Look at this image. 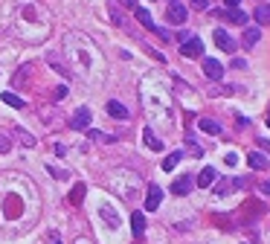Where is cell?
I'll return each mask as SVG.
<instances>
[{
    "label": "cell",
    "instance_id": "cell-1",
    "mask_svg": "<svg viewBox=\"0 0 270 244\" xmlns=\"http://www.w3.org/2000/svg\"><path fill=\"white\" fill-rule=\"evenodd\" d=\"M166 17H169V23H186V6L172 0L169 9H166Z\"/></svg>",
    "mask_w": 270,
    "mask_h": 244
},
{
    "label": "cell",
    "instance_id": "cell-2",
    "mask_svg": "<svg viewBox=\"0 0 270 244\" xmlns=\"http://www.w3.org/2000/svg\"><path fill=\"white\" fill-rule=\"evenodd\" d=\"M183 58H201V52H204V41L201 38H189V41H183Z\"/></svg>",
    "mask_w": 270,
    "mask_h": 244
},
{
    "label": "cell",
    "instance_id": "cell-3",
    "mask_svg": "<svg viewBox=\"0 0 270 244\" xmlns=\"http://www.w3.org/2000/svg\"><path fill=\"white\" fill-rule=\"evenodd\" d=\"M70 125H73L76 131H87V125H90V108H79V111L73 114Z\"/></svg>",
    "mask_w": 270,
    "mask_h": 244
},
{
    "label": "cell",
    "instance_id": "cell-4",
    "mask_svg": "<svg viewBox=\"0 0 270 244\" xmlns=\"http://www.w3.org/2000/svg\"><path fill=\"white\" fill-rule=\"evenodd\" d=\"M160 201H163V189H160V186H148V195H145V212L160 210Z\"/></svg>",
    "mask_w": 270,
    "mask_h": 244
},
{
    "label": "cell",
    "instance_id": "cell-5",
    "mask_svg": "<svg viewBox=\"0 0 270 244\" xmlns=\"http://www.w3.org/2000/svg\"><path fill=\"white\" fill-rule=\"evenodd\" d=\"M204 73H206L212 81L224 79V67H221V61H215V58H204Z\"/></svg>",
    "mask_w": 270,
    "mask_h": 244
},
{
    "label": "cell",
    "instance_id": "cell-6",
    "mask_svg": "<svg viewBox=\"0 0 270 244\" xmlns=\"http://www.w3.org/2000/svg\"><path fill=\"white\" fill-rule=\"evenodd\" d=\"M215 44H218L224 52H236V41L227 35V29H215Z\"/></svg>",
    "mask_w": 270,
    "mask_h": 244
},
{
    "label": "cell",
    "instance_id": "cell-7",
    "mask_svg": "<svg viewBox=\"0 0 270 244\" xmlns=\"http://www.w3.org/2000/svg\"><path fill=\"white\" fill-rule=\"evenodd\" d=\"M215 180H218V172H215L212 166H209V169H204V172L198 175V186H201V189H209Z\"/></svg>",
    "mask_w": 270,
    "mask_h": 244
},
{
    "label": "cell",
    "instance_id": "cell-8",
    "mask_svg": "<svg viewBox=\"0 0 270 244\" xmlns=\"http://www.w3.org/2000/svg\"><path fill=\"white\" fill-rule=\"evenodd\" d=\"M189 189H192V178H189V175H180V178L172 183V192H175V195H189Z\"/></svg>",
    "mask_w": 270,
    "mask_h": 244
},
{
    "label": "cell",
    "instance_id": "cell-9",
    "mask_svg": "<svg viewBox=\"0 0 270 244\" xmlns=\"http://www.w3.org/2000/svg\"><path fill=\"white\" fill-rule=\"evenodd\" d=\"M247 163H250V169H268L270 166V160L262 151H250V154H247Z\"/></svg>",
    "mask_w": 270,
    "mask_h": 244
},
{
    "label": "cell",
    "instance_id": "cell-10",
    "mask_svg": "<svg viewBox=\"0 0 270 244\" xmlns=\"http://www.w3.org/2000/svg\"><path fill=\"white\" fill-rule=\"evenodd\" d=\"M253 17H256V26H268V23H270V6H268V3H262V6H256V12H253Z\"/></svg>",
    "mask_w": 270,
    "mask_h": 244
},
{
    "label": "cell",
    "instance_id": "cell-11",
    "mask_svg": "<svg viewBox=\"0 0 270 244\" xmlns=\"http://www.w3.org/2000/svg\"><path fill=\"white\" fill-rule=\"evenodd\" d=\"M198 125H201V131H206V134H221V122H215V119H209V116L198 119Z\"/></svg>",
    "mask_w": 270,
    "mask_h": 244
},
{
    "label": "cell",
    "instance_id": "cell-12",
    "mask_svg": "<svg viewBox=\"0 0 270 244\" xmlns=\"http://www.w3.org/2000/svg\"><path fill=\"white\" fill-rule=\"evenodd\" d=\"M259 38H262V32H259V29H244V41H241V44H244L247 49H253V47L259 44Z\"/></svg>",
    "mask_w": 270,
    "mask_h": 244
},
{
    "label": "cell",
    "instance_id": "cell-13",
    "mask_svg": "<svg viewBox=\"0 0 270 244\" xmlns=\"http://www.w3.org/2000/svg\"><path fill=\"white\" fill-rule=\"evenodd\" d=\"M108 114H111V116H119V119H125V116H128V108H125V105H119L116 99H111V102H108Z\"/></svg>",
    "mask_w": 270,
    "mask_h": 244
},
{
    "label": "cell",
    "instance_id": "cell-14",
    "mask_svg": "<svg viewBox=\"0 0 270 244\" xmlns=\"http://www.w3.org/2000/svg\"><path fill=\"white\" fill-rule=\"evenodd\" d=\"M143 140H145V146H148L151 151H160V148H163V143L154 137V131H151V128H145V131H143Z\"/></svg>",
    "mask_w": 270,
    "mask_h": 244
},
{
    "label": "cell",
    "instance_id": "cell-15",
    "mask_svg": "<svg viewBox=\"0 0 270 244\" xmlns=\"http://www.w3.org/2000/svg\"><path fill=\"white\" fill-rule=\"evenodd\" d=\"M227 20H233V23L241 26V23H247V15H244L238 6H233V9H227Z\"/></svg>",
    "mask_w": 270,
    "mask_h": 244
},
{
    "label": "cell",
    "instance_id": "cell-16",
    "mask_svg": "<svg viewBox=\"0 0 270 244\" xmlns=\"http://www.w3.org/2000/svg\"><path fill=\"white\" fill-rule=\"evenodd\" d=\"M137 17H140V23H143L145 29H151V32H157V23L151 20V15H148L145 9H137Z\"/></svg>",
    "mask_w": 270,
    "mask_h": 244
},
{
    "label": "cell",
    "instance_id": "cell-17",
    "mask_svg": "<svg viewBox=\"0 0 270 244\" xmlns=\"http://www.w3.org/2000/svg\"><path fill=\"white\" fill-rule=\"evenodd\" d=\"M131 227H134V233H137V236H143V233H145V215H143V212H134Z\"/></svg>",
    "mask_w": 270,
    "mask_h": 244
},
{
    "label": "cell",
    "instance_id": "cell-18",
    "mask_svg": "<svg viewBox=\"0 0 270 244\" xmlns=\"http://www.w3.org/2000/svg\"><path fill=\"white\" fill-rule=\"evenodd\" d=\"M180 157H183V151H172V154H169V157L163 160V169H166V172H172V169H175V166L180 163Z\"/></svg>",
    "mask_w": 270,
    "mask_h": 244
},
{
    "label": "cell",
    "instance_id": "cell-19",
    "mask_svg": "<svg viewBox=\"0 0 270 244\" xmlns=\"http://www.w3.org/2000/svg\"><path fill=\"white\" fill-rule=\"evenodd\" d=\"M84 192H87V189H84V183H76V186H73V195H70V201L79 207V204L84 201Z\"/></svg>",
    "mask_w": 270,
    "mask_h": 244
},
{
    "label": "cell",
    "instance_id": "cell-20",
    "mask_svg": "<svg viewBox=\"0 0 270 244\" xmlns=\"http://www.w3.org/2000/svg\"><path fill=\"white\" fill-rule=\"evenodd\" d=\"M0 99H3L6 105H12V108H23V99H20V96H15V93H3Z\"/></svg>",
    "mask_w": 270,
    "mask_h": 244
},
{
    "label": "cell",
    "instance_id": "cell-21",
    "mask_svg": "<svg viewBox=\"0 0 270 244\" xmlns=\"http://www.w3.org/2000/svg\"><path fill=\"white\" fill-rule=\"evenodd\" d=\"M9 151V140L6 137H0V154H6Z\"/></svg>",
    "mask_w": 270,
    "mask_h": 244
},
{
    "label": "cell",
    "instance_id": "cell-22",
    "mask_svg": "<svg viewBox=\"0 0 270 244\" xmlns=\"http://www.w3.org/2000/svg\"><path fill=\"white\" fill-rule=\"evenodd\" d=\"M192 3H195L198 9H206V6H209V0H192Z\"/></svg>",
    "mask_w": 270,
    "mask_h": 244
},
{
    "label": "cell",
    "instance_id": "cell-23",
    "mask_svg": "<svg viewBox=\"0 0 270 244\" xmlns=\"http://www.w3.org/2000/svg\"><path fill=\"white\" fill-rule=\"evenodd\" d=\"M122 3H125L128 9H134V6H137V0H122Z\"/></svg>",
    "mask_w": 270,
    "mask_h": 244
},
{
    "label": "cell",
    "instance_id": "cell-24",
    "mask_svg": "<svg viewBox=\"0 0 270 244\" xmlns=\"http://www.w3.org/2000/svg\"><path fill=\"white\" fill-rule=\"evenodd\" d=\"M259 146H265V151H270V140H262Z\"/></svg>",
    "mask_w": 270,
    "mask_h": 244
},
{
    "label": "cell",
    "instance_id": "cell-25",
    "mask_svg": "<svg viewBox=\"0 0 270 244\" xmlns=\"http://www.w3.org/2000/svg\"><path fill=\"white\" fill-rule=\"evenodd\" d=\"M49 244H61V242H58V236H55V233L49 236Z\"/></svg>",
    "mask_w": 270,
    "mask_h": 244
},
{
    "label": "cell",
    "instance_id": "cell-26",
    "mask_svg": "<svg viewBox=\"0 0 270 244\" xmlns=\"http://www.w3.org/2000/svg\"><path fill=\"white\" fill-rule=\"evenodd\" d=\"M238 3H241V0H227V6H230V9H233V6H238Z\"/></svg>",
    "mask_w": 270,
    "mask_h": 244
},
{
    "label": "cell",
    "instance_id": "cell-27",
    "mask_svg": "<svg viewBox=\"0 0 270 244\" xmlns=\"http://www.w3.org/2000/svg\"><path fill=\"white\" fill-rule=\"evenodd\" d=\"M262 192H265V195H270V183H265V186H262Z\"/></svg>",
    "mask_w": 270,
    "mask_h": 244
},
{
    "label": "cell",
    "instance_id": "cell-28",
    "mask_svg": "<svg viewBox=\"0 0 270 244\" xmlns=\"http://www.w3.org/2000/svg\"><path fill=\"white\" fill-rule=\"evenodd\" d=\"M268 125H270V111H268Z\"/></svg>",
    "mask_w": 270,
    "mask_h": 244
}]
</instances>
